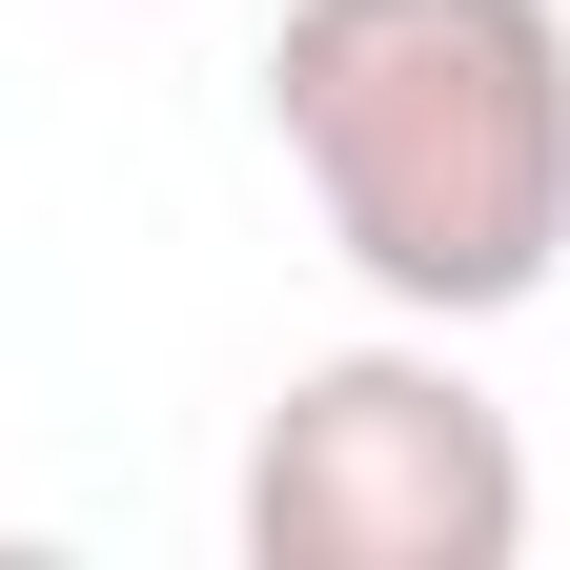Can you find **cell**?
<instances>
[{
  "label": "cell",
  "mask_w": 570,
  "mask_h": 570,
  "mask_svg": "<svg viewBox=\"0 0 570 570\" xmlns=\"http://www.w3.org/2000/svg\"><path fill=\"white\" fill-rule=\"evenodd\" d=\"M265 122L407 326H510L570 265V0H285Z\"/></svg>",
  "instance_id": "6da1fadb"
},
{
  "label": "cell",
  "mask_w": 570,
  "mask_h": 570,
  "mask_svg": "<svg viewBox=\"0 0 570 570\" xmlns=\"http://www.w3.org/2000/svg\"><path fill=\"white\" fill-rule=\"evenodd\" d=\"M530 449L449 346H326L245 428V570H510Z\"/></svg>",
  "instance_id": "7a4b0ae2"
}]
</instances>
